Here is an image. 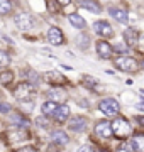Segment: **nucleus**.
<instances>
[{
  "label": "nucleus",
  "instance_id": "obj_8",
  "mask_svg": "<svg viewBox=\"0 0 144 152\" xmlns=\"http://www.w3.org/2000/svg\"><path fill=\"white\" fill-rule=\"evenodd\" d=\"M68 129L71 132H85L87 130V118L82 117V115H75V117H70L68 118Z\"/></svg>",
  "mask_w": 144,
  "mask_h": 152
},
{
  "label": "nucleus",
  "instance_id": "obj_25",
  "mask_svg": "<svg viewBox=\"0 0 144 152\" xmlns=\"http://www.w3.org/2000/svg\"><path fill=\"white\" fill-rule=\"evenodd\" d=\"M10 12H12L10 0H0V15H9Z\"/></svg>",
  "mask_w": 144,
  "mask_h": 152
},
{
  "label": "nucleus",
  "instance_id": "obj_9",
  "mask_svg": "<svg viewBox=\"0 0 144 152\" xmlns=\"http://www.w3.org/2000/svg\"><path fill=\"white\" fill-rule=\"evenodd\" d=\"M93 31L98 34V36H102V37H112V36H114V29H112V26L107 20L93 22Z\"/></svg>",
  "mask_w": 144,
  "mask_h": 152
},
{
  "label": "nucleus",
  "instance_id": "obj_4",
  "mask_svg": "<svg viewBox=\"0 0 144 152\" xmlns=\"http://www.w3.org/2000/svg\"><path fill=\"white\" fill-rule=\"evenodd\" d=\"M32 95H34V85H31V83H27V81L19 83L15 86V90H14V96H15L19 102L29 100Z\"/></svg>",
  "mask_w": 144,
  "mask_h": 152
},
{
  "label": "nucleus",
  "instance_id": "obj_24",
  "mask_svg": "<svg viewBox=\"0 0 144 152\" xmlns=\"http://www.w3.org/2000/svg\"><path fill=\"white\" fill-rule=\"evenodd\" d=\"M14 78H15V76H14L12 71H2V73H0V83H2V85H5V86L14 81Z\"/></svg>",
  "mask_w": 144,
  "mask_h": 152
},
{
  "label": "nucleus",
  "instance_id": "obj_32",
  "mask_svg": "<svg viewBox=\"0 0 144 152\" xmlns=\"http://www.w3.org/2000/svg\"><path fill=\"white\" fill-rule=\"evenodd\" d=\"M12 112V107L9 103H4V102H0V113H10Z\"/></svg>",
  "mask_w": 144,
  "mask_h": 152
},
{
  "label": "nucleus",
  "instance_id": "obj_2",
  "mask_svg": "<svg viewBox=\"0 0 144 152\" xmlns=\"http://www.w3.org/2000/svg\"><path fill=\"white\" fill-rule=\"evenodd\" d=\"M98 108L105 117L115 118L117 115H119V112H120V105H119V102H117L115 98H104V100H100Z\"/></svg>",
  "mask_w": 144,
  "mask_h": 152
},
{
  "label": "nucleus",
  "instance_id": "obj_13",
  "mask_svg": "<svg viewBox=\"0 0 144 152\" xmlns=\"http://www.w3.org/2000/svg\"><path fill=\"white\" fill-rule=\"evenodd\" d=\"M53 118L58 122V124H65L68 118H70V107L68 105H58L53 113Z\"/></svg>",
  "mask_w": 144,
  "mask_h": 152
},
{
  "label": "nucleus",
  "instance_id": "obj_12",
  "mask_svg": "<svg viewBox=\"0 0 144 152\" xmlns=\"http://www.w3.org/2000/svg\"><path fill=\"white\" fill-rule=\"evenodd\" d=\"M95 49H97V54H98L100 59H110L112 46L107 42V41H97V44H95Z\"/></svg>",
  "mask_w": 144,
  "mask_h": 152
},
{
  "label": "nucleus",
  "instance_id": "obj_1",
  "mask_svg": "<svg viewBox=\"0 0 144 152\" xmlns=\"http://www.w3.org/2000/svg\"><path fill=\"white\" fill-rule=\"evenodd\" d=\"M112 124V132H114V135L119 137V139H127L131 134H132V125L129 124L127 118H124V117H115Z\"/></svg>",
  "mask_w": 144,
  "mask_h": 152
},
{
  "label": "nucleus",
  "instance_id": "obj_11",
  "mask_svg": "<svg viewBox=\"0 0 144 152\" xmlns=\"http://www.w3.org/2000/svg\"><path fill=\"white\" fill-rule=\"evenodd\" d=\"M48 41H49V44H53V46H63V42H65L63 31H61L60 27H56V26L49 27V31H48Z\"/></svg>",
  "mask_w": 144,
  "mask_h": 152
},
{
  "label": "nucleus",
  "instance_id": "obj_18",
  "mask_svg": "<svg viewBox=\"0 0 144 152\" xmlns=\"http://www.w3.org/2000/svg\"><path fill=\"white\" fill-rule=\"evenodd\" d=\"M131 145L134 152H144V134L143 132H136L134 137L131 139Z\"/></svg>",
  "mask_w": 144,
  "mask_h": 152
},
{
  "label": "nucleus",
  "instance_id": "obj_29",
  "mask_svg": "<svg viewBox=\"0 0 144 152\" xmlns=\"http://www.w3.org/2000/svg\"><path fill=\"white\" fill-rule=\"evenodd\" d=\"M36 125H37V127H41V129H46V127H49V120H48V117L41 115V117H37V118H36Z\"/></svg>",
  "mask_w": 144,
  "mask_h": 152
},
{
  "label": "nucleus",
  "instance_id": "obj_16",
  "mask_svg": "<svg viewBox=\"0 0 144 152\" xmlns=\"http://www.w3.org/2000/svg\"><path fill=\"white\" fill-rule=\"evenodd\" d=\"M51 140L56 145H66L70 142V137H68L66 132H63V130H51Z\"/></svg>",
  "mask_w": 144,
  "mask_h": 152
},
{
  "label": "nucleus",
  "instance_id": "obj_20",
  "mask_svg": "<svg viewBox=\"0 0 144 152\" xmlns=\"http://www.w3.org/2000/svg\"><path fill=\"white\" fill-rule=\"evenodd\" d=\"M68 20H70V24H71L73 27H76V29H85V26H87L85 19L82 15H78V14H71V15H68Z\"/></svg>",
  "mask_w": 144,
  "mask_h": 152
},
{
  "label": "nucleus",
  "instance_id": "obj_6",
  "mask_svg": "<svg viewBox=\"0 0 144 152\" xmlns=\"http://www.w3.org/2000/svg\"><path fill=\"white\" fill-rule=\"evenodd\" d=\"M93 132L95 135L100 137V139H110L114 135V132H112V124L109 120H97V124L93 127Z\"/></svg>",
  "mask_w": 144,
  "mask_h": 152
},
{
  "label": "nucleus",
  "instance_id": "obj_36",
  "mask_svg": "<svg viewBox=\"0 0 144 152\" xmlns=\"http://www.w3.org/2000/svg\"><path fill=\"white\" fill-rule=\"evenodd\" d=\"M58 4H60V5H63V7H68L70 4H71V0H58Z\"/></svg>",
  "mask_w": 144,
  "mask_h": 152
},
{
  "label": "nucleus",
  "instance_id": "obj_15",
  "mask_svg": "<svg viewBox=\"0 0 144 152\" xmlns=\"http://www.w3.org/2000/svg\"><path fill=\"white\" fill-rule=\"evenodd\" d=\"M122 37H124V42L127 44L129 48H132V46H136V44H137L139 34H137V31H136V29L129 27V29H126V31L122 32Z\"/></svg>",
  "mask_w": 144,
  "mask_h": 152
},
{
  "label": "nucleus",
  "instance_id": "obj_27",
  "mask_svg": "<svg viewBox=\"0 0 144 152\" xmlns=\"http://www.w3.org/2000/svg\"><path fill=\"white\" fill-rule=\"evenodd\" d=\"M9 64H10V56L0 49V68H7Z\"/></svg>",
  "mask_w": 144,
  "mask_h": 152
},
{
  "label": "nucleus",
  "instance_id": "obj_37",
  "mask_svg": "<svg viewBox=\"0 0 144 152\" xmlns=\"http://www.w3.org/2000/svg\"><path fill=\"white\" fill-rule=\"evenodd\" d=\"M141 66H143V69H144V59H143V63H141Z\"/></svg>",
  "mask_w": 144,
  "mask_h": 152
},
{
  "label": "nucleus",
  "instance_id": "obj_28",
  "mask_svg": "<svg viewBox=\"0 0 144 152\" xmlns=\"http://www.w3.org/2000/svg\"><path fill=\"white\" fill-rule=\"evenodd\" d=\"M117 152H134V149L129 140H124V142H120V145L117 147Z\"/></svg>",
  "mask_w": 144,
  "mask_h": 152
},
{
  "label": "nucleus",
  "instance_id": "obj_19",
  "mask_svg": "<svg viewBox=\"0 0 144 152\" xmlns=\"http://www.w3.org/2000/svg\"><path fill=\"white\" fill-rule=\"evenodd\" d=\"M76 2H78L80 7H83L87 10L93 12V14H100V12H102V7H100L95 0H76Z\"/></svg>",
  "mask_w": 144,
  "mask_h": 152
},
{
  "label": "nucleus",
  "instance_id": "obj_30",
  "mask_svg": "<svg viewBox=\"0 0 144 152\" xmlns=\"http://www.w3.org/2000/svg\"><path fill=\"white\" fill-rule=\"evenodd\" d=\"M112 51H115V53H120V54L124 56V54H126V53L129 51V46H127V44H124V42H122V44H115V46L112 48Z\"/></svg>",
  "mask_w": 144,
  "mask_h": 152
},
{
  "label": "nucleus",
  "instance_id": "obj_35",
  "mask_svg": "<svg viewBox=\"0 0 144 152\" xmlns=\"http://www.w3.org/2000/svg\"><path fill=\"white\" fill-rule=\"evenodd\" d=\"M136 122L139 124V127H143V129H144V117H143V115H139V117H136Z\"/></svg>",
  "mask_w": 144,
  "mask_h": 152
},
{
  "label": "nucleus",
  "instance_id": "obj_5",
  "mask_svg": "<svg viewBox=\"0 0 144 152\" xmlns=\"http://www.w3.org/2000/svg\"><path fill=\"white\" fill-rule=\"evenodd\" d=\"M29 130L27 129H21V127H15V129H10V130L4 132V137L7 139V142L9 144H12V142H21V140H26V139H29Z\"/></svg>",
  "mask_w": 144,
  "mask_h": 152
},
{
  "label": "nucleus",
  "instance_id": "obj_22",
  "mask_svg": "<svg viewBox=\"0 0 144 152\" xmlns=\"http://www.w3.org/2000/svg\"><path fill=\"white\" fill-rule=\"evenodd\" d=\"M56 107H58V103H56V102L48 100V102H44V103L41 105V112H43V115H44V117H49V115L54 113Z\"/></svg>",
  "mask_w": 144,
  "mask_h": 152
},
{
  "label": "nucleus",
  "instance_id": "obj_14",
  "mask_svg": "<svg viewBox=\"0 0 144 152\" xmlns=\"http://www.w3.org/2000/svg\"><path fill=\"white\" fill-rule=\"evenodd\" d=\"M46 96L49 98L51 102H65L66 100V91L63 90V88H60V86H54V88H51L49 91H46Z\"/></svg>",
  "mask_w": 144,
  "mask_h": 152
},
{
  "label": "nucleus",
  "instance_id": "obj_34",
  "mask_svg": "<svg viewBox=\"0 0 144 152\" xmlns=\"http://www.w3.org/2000/svg\"><path fill=\"white\" fill-rule=\"evenodd\" d=\"M15 152H37V149H34V147L27 145V147H21V149H17Z\"/></svg>",
  "mask_w": 144,
  "mask_h": 152
},
{
  "label": "nucleus",
  "instance_id": "obj_21",
  "mask_svg": "<svg viewBox=\"0 0 144 152\" xmlns=\"http://www.w3.org/2000/svg\"><path fill=\"white\" fill-rule=\"evenodd\" d=\"M10 120L17 125V127H21V129H26V127L29 125V120L26 118L22 113H19V112H15L14 115H10Z\"/></svg>",
  "mask_w": 144,
  "mask_h": 152
},
{
  "label": "nucleus",
  "instance_id": "obj_26",
  "mask_svg": "<svg viewBox=\"0 0 144 152\" xmlns=\"http://www.w3.org/2000/svg\"><path fill=\"white\" fill-rule=\"evenodd\" d=\"M88 42H90V39H88V36L87 34H80L76 37V44H78V48L80 49H88Z\"/></svg>",
  "mask_w": 144,
  "mask_h": 152
},
{
  "label": "nucleus",
  "instance_id": "obj_31",
  "mask_svg": "<svg viewBox=\"0 0 144 152\" xmlns=\"http://www.w3.org/2000/svg\"><path fill=\"white\" fill-rule=\"evenodd\" d=\"M48 9H49V12H58V9H60V5H58V0H49L48 2Z\"/></svg>",
  "mask_w": 144,
  "mask_h": 152
},
{
  "label": "nucleus",
  "instance_id": "obj_10",
  "mask_svg": "<svg viewBox=\"0 0 144 152\" xmlns=\"http://www.w3.org/2000/svg\"><path fill=\"white\" fill-rule=\"evenodd\" d=\"M44 80L49 85H54V86H61V85H68V78L63 76L60 71H48L44 75Z\"/></svg>",
  "mask_w": 144,
  "mask_h": 152
},
{
  "label": "nucleus",
  "instance_id": "obj_7",
  "mask_svg": "<svg viewBox=\"0 0 144 152\" xmlns=\"http://www.w3.org/2000/svg\"><path fill=\"white\" fill-rule=\"evenodd\" d=\"M14 22H15V26L21 31H29V29L34 27V17L27 12H21V14H17L14 17Z\"/></svg>",
  "mask_w": 144,
  "mask_h": 152
},
{
  "label": "nucleus",
  "instance_id": "obj_33",
  "mask_svg": "<svg viewBox=\"0 0 144 152\" xmlns=\"http://www.w3.org/2000/svg\"><path fill=\"white\" fill-rule=\"evenodd\" d=\"M76 152H98V151H95L92 145H80L76 149Z\"/></svg>",
  "mask_w": 144,
  "mask_h": 152
},
{
  "label": "nucleus",
  "instance_id": "obj_17",
  "mask_svg": "<svg viewBox=\"0 0 144 152\" xmlns=\"http://www.w3.org/2000/svg\"><path fill=\"white\" fill-rule=\"evenodd\" d=\"M109 14H110V17H114L117 22H120V24H127V20H129L127 12L124 10V9H119V7H110V9H109Z\"/></svg>",
  "mask_w": 144,
  "mask_h": 152
},
{
  "label": "nucleus",
  "instance_id": "obj_23",
  "mask_svg": "<svg viewBox=\"0 0 144 152\" xmlns=\"http://www.w3.org/2000/svg\"><path fill=\"white\" fill-rule=\"evenodd\" d=\"M82 83H83L87 88H90V90H95L97 85H98V80H95V78H92V76L85 75V76H82Z\"/></svg>",
  "mask_w": 144,
  "mask_h": 152
},
{
  "label": "nucleus",
  "instance_id": "obj_3",
  "mask_svg": "<svg viewBox=\"0 0 144 152\" xmlns=\"http://www.w3.org/2000/svg\"><path fill=\"white\" fill-rule=\"evenodd\" d=\"M114 64L117 69L124 71V73H136L137 71V61L131 56H119L114 59Z\"/></svg>",
  "mask_w": 144,
  "mask_h": 152
}]
</instances>
